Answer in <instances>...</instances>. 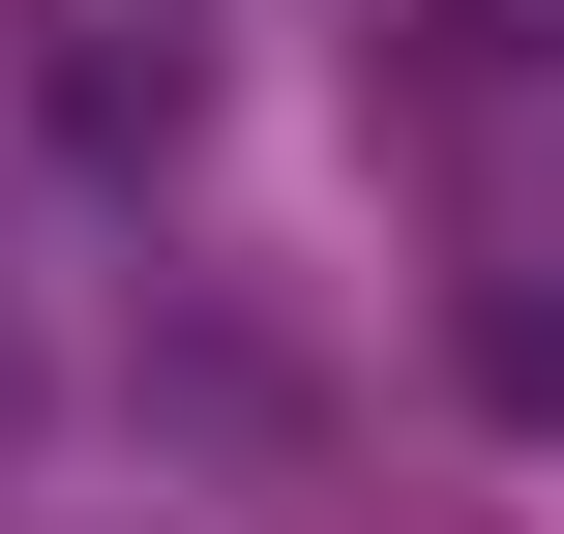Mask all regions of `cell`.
<instances>
[{"mask_svg": "<svg viewBox=\"0 0 564 534\" xmlns=\"http://www.w3.org/2000/svg\"><path fill=\"white\" fill-rule=\"evenodd\" d=\"M0 416H30V327H0Z\"/></svg>", "mask_w": 564, "mask_h": 534, "instance_id": "6da1fadb", "label": "cell"}]
</instances>
